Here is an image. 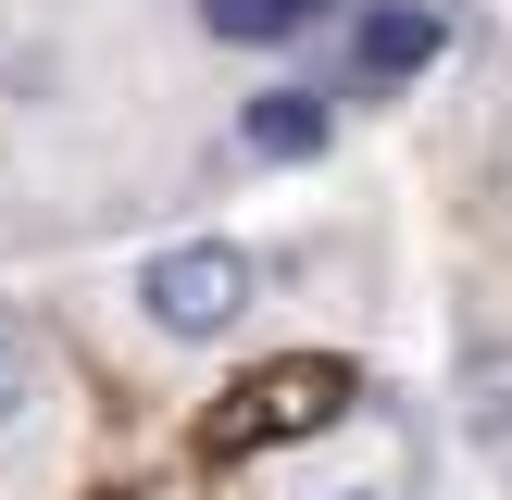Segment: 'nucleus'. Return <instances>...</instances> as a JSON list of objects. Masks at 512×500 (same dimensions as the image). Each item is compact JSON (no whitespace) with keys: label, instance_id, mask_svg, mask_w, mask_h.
<instances>
[{"label":"nucleus","instance_id":"1","mask_svg":"<svg viewBox=\"0 0 512 500\" xmlns=\"http://www.w3.org/2000/svg\"><path fill=\"white\" fill-rule=\"evenodd\" d=\"M350 400H363V375L300 350V363H263L238 400H213V413H200V450H213V463H250V450H288V438L350 425Z\"/></svg>","mask_w":512,"mask_h":500},{"label":"nucleus","instance_id":"2","mask_svg":"<svg viewBox=\"0 0 512 500\" xmlns=\"http://www.w3.org/2000/svg\"><path fill=\"white\" fill-rule=\"evenodd\" d=\"M250 300H263V263H250L238 238H188V250H150L138 263V313H150V338H175V350H213Z\"/></svg>","mask_w":512,"mask_h":500},{"label":"nucleus","instance_id":"3","mask_svg":"<svg viewBox=\"0 0 512 500\" xmlns=\"http://www.w3.org/2000/svg\"><path fill=\"white\" fill-rule=\"evenodd\" d=\"M325 138H338V100L325 88H250L238 100V150L250 163H313Z\"/></svg>","mask_w":512,"mask_h":500},{"label":"nucleus","instance_id":"4","mask_svg":"<svg viewBox=\"0 0 512 500\" xmlns=\"http://www.w3.org/2000/svg\"><path fill=\"white\" fill-rule=\"evenodd\" d=\"M438 50H450V13H438V0H375V13L350 25V63H363L375 88H388V75H425Z\"/></svg>","mask_w":512,"mask_h":500},{"label":"nucleus","instance_id":"5","mask_svg":"<svg viewBox=\"0 0 512 500\" xmlns=\"http://www.w3.org/2000/svg\"><path fill=\"white\" fill-rule=\"evenodd\" d=\"M463 425H475V438H512V350L500 338L463 350Z\"/></svg>","mask_w":512,"mask_h":500},{"label":"nucleus","instance_id":"6","mask_svg":"<svg viewBox=\"0 0 512 500\" xmlns=\"http://www.w3.org/2000/svg\"><path fill=\"white\" fill-rule=\"evenodd\" d=\"M200 25H213L225 50H288V38H300L288 0H200Z\"/></svg>","mask_w":512,"mask_h":500},{"label":"nucleus","instance_id":"7","mask_svg":"<svg viewBox=\"0 0 512 500\" xmlns=\"http://www.w3.org/2000/svg\"><path fill=\"white\" fill-rule=\"evenodd\" d=\"M25 400H38V363H25V338L0 325V425H25Z\"/></svg>","mask_w":512,"mask_h":500},{"label":"nucleus","instance_id":"8","mask_svg":"<svg viewBox=\"0 0 512 500\" xmlns=\"http://www.w3.org/2000/svg\"><path fill=\"white\" fill-rule=\"evenodd\" d=\"M288 13H300V25H313V13H363V0H288Z\"/></svg>","mask_w":512,"mask_h":500},{"label":"nucleus","instance_id":"9","mask_svg":"<svg viewBox=\"0 0 512 500\" xmlns=\"http://www.w3.org/2000/svg\"><path fill=\"white\" fill-rule=\"evenodd\" d=\"M338 500H388V488H338Z\"/></svg>","mask_w":512,"mask_h":500}]
</instances>
